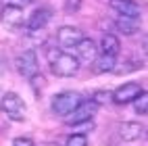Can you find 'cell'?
Instances as JSON below:
<instances>
[{"instance_id": "1", "label": "cell", "mask_w": 148, "mask_h": 146, "mask_svg": "<svg viewBox=\"0 0 148 146\" xmlns=\"http://www.w3.org/2000/svg\"><path fill=\"white\" fill-rule=\"evenodd\" d=\"M50 58V71L56 75V77H73L77 75L79 71V61H77V56L71 54V52H50L48 54Z\"/></svg>"}, {"instance_id": "2", "label": "cell", "mask_w": 148, "mask_h": 146, "mask_svg": "<svg viewBox=\"0 0 148 146\" xmlns=\"http://www.w3.org/2000/svg\"><path fill=\"white\" fill-rule=\"evenodd\" d=\"M0 109H2V113L11 121H23L25 113H27V106H25L23 98L17 92H6L2 98H0Z\"/></svg>"}, {"instance_id": "3", "label": "cell", "mask_w": 148, "mask_h": 146, "mask_svg": "<svg viewBox=\"0 0 148 146\" xmlns=\"http://www.w3.org/2000/svg\"><path fill=\"white\" fill-rule=\"evenodd\" d=\"M79 100H82V96L77 94V92H69V90H67V92H58V94L52 96L50 109H52V113L58 115V117H67L77 104H79Z\"/></svg>"}, {"instance_id": "4", "label": "cell", "mask_w": 148, "mask_h": 146, "mask_svg": "<svg viewBox=\"0 0 148 146\" xmlns=\"http://www.w3.org/2000/svg\"><path fill=\"white\" fill-rule=\"evenodd\" d=\"M98 113V104L88 98V100H79V104L75 106V109L65 117V123L67 125H77V123H84V121H92V117Z\"/></svg>"}, {"instance_id": "5", "label": "cell", "mask_w": 148, "mask_h": 146, "mask_svg": "<svg viewBox=\"0 0 148 146\" xmlns=\"http://www.w3.org/2000/svg\"><path fill=\"white\" fill-rule=\"evenodd\" d=\"M17 71L21 73L25 80H32L36 73H40V63H38L36 50H25L17 56Z\"/></svg>"}, {"instance_id": "6", "label": "cell", "mask_w": 148, "mask_h": 146, "mask_svg": "<svg viewBox=\"0 0 148 146\" xmlns=\"http://www.w3.org/2000/svg\"><path fill=\"white\" fill-rule=\"evenodd\" d=\"M142 92V88L138 82H127L123 86H119L115 92H111V102L115 104H130L134 102V98Z\"/></svg>"}, {"instance_id": "7", "label": "cell", "mask_w": 148, "mask_h": 146, "mask_svg": "<svg viewBox=\"0 0 148 146\" xmlns=\"http://www.w3.org/2000/svg\"><path fill=\"white\" fill-rule=\"evenodd\" d=\"M82 38H84L82 29L73 27V25H63V27H58V32H56V42H58L61 48H75Z\"/></svg>"}, {"instance_id": "8", "label": "cell", "mask_w": 148, "mask_h": 146, "mask_svg": "<svg viewBox=\"0 0 148 146\" xmlns=\"http://www.w3.org/2000/svg\"><path fill=\"white\" fill-rule=\"evenodd\" d=\"M50 17H52V11L50 8H36V11L29 15L25 19V27H27V32H40V29H44L48 25V21H50Z\"/></svg>"}, {"instance_id": "9", "label": "cell", "mask_w": 148, "mask_h": 146, "mask_svg": "<svg viewBox=\"0 0 148 146\" xmlns=\"http://www.w3.org/2000/svg\"><path fill=\"white\" fill-rule=\"evenodd\" d=\"M23 8H17V6H4L0 8V21H2V25H6L8 29H17V27H21L25 23V19H23Z\"/></svg>"}, {"instance_id": "10", "label": "cell", "mask_w": 148, "mask_h": 146, "mask_svg": "<svg viewBox=\"0 0 148 146\" xmlns=\"http://www.w3.org/2000/svg\"><path fill=\"white\" fill-rule=\"evenodd\" d=\"M96 54H98V46H96V42L92 40V38H82L79 42H77V46H75V56H77V61L79 63H92L94 58H96Z\"/></svg>"}, {"instance_id": "11", "label": "cell", "mask_w": 148, "mask_h": 146, "mask_svg": "<svg viewBox=\"0 0 148 146\" xmlns=\"http://www.w3.org/2000/svg\"><path fill=\"white\" fill-rule=\"evenodd\" d=\"M111 8L123 17H140V4L134 0H111Z\"/></svg>"}, {"instance_id": "12", "label": "cell", "mask_w": 148, "mask_h": 146, "mask_svg": "<svg viewBox=\"0 0 148 146\" xmlns=\"http://www.w3.org/2000/svg\"><path fill=\"white\" fill-rule=\"evenodd\" d=\"M142 132H144V127L140 123H136V121H125V123H121L119 125V138L123 140V142H134V140H138L142 136Z\"/></svg>"}, {"instance_id": "13", "label": "cell", "mask_w": 148, "mask_h": 146, "mask_svg": "<svg viewBox=\"0 0 148 146\" xmlns=\"http://www.w3.org/2000/svg\"><path fill=\"white\" fill-rule=\"evenodd\" d=\"M119 50H121L119 38H117L115 34H104L102 40H100V48H98V52L111 54V56H119Z\"/></svg>"}, {"instance_id": "14", "label": "cell", "mask_w": 148, "mask_h": 146, "mask_svg": "<svg viewBox=\"0 0 148 146\" xmlns=\"http://www.w3.org/2000/svg\"><path fill=\"white\" fill-rule=\"evenodd\" d=\"M115 27L119 29L123 36H134L138 29H140V19H138V17H123V15H119L117 21H115Z\"/></svg>"}, {"instance_id": "15", "label": "cell", "mask_w": 148, "mask_h": 146, "mask_svg": "<svg viewBox=\"0 0 148 146\" xmlns=\"http://www.w3.org/2000/svg\"><path fill=\"white\" fill-rule=\"evenodd\" d=\"M92 63H94V71H96V73H108V71H113V69H115V65H117V56L98 52L96 58H94Z\"/></svg>"}, {"instance_id": "16", "label": "cell", "mask_w": 148, "mask_h": 146, "mask_svg": "<svg viewBox=\"0 0 148 146\" xmlns=\"http://www.w3.org/2000/svg\"><path fill=\"white\" fill-rule=\"evenodd\" d=\"M134 109H136L138 115H146V111H148V94H146V90H142L134 98Z\"/></svg>"}, {"instance_id": "17", "label": "cell", "mask_w": 148, "mask_h": 146, "mask_svg": "<svg viewBox=\"0 0 148 146\" xmlns=\"http://www.w3.org/2000/svg\"><path fill=\"white\" fill-rule=\"evenodd\" d=\"M65 146H88V136L86 134H71L67 138Z\"/></svg>"}, {"instance_id": "18", "label": "cell", "mask_w": 148, "mask_h": 146, "mask_svg": "<svg viewBox=\"0 0 148 146\" xmlns=\"http://www.w3.org/2000/svg\"><path fill=\"white\" fill-rule=\"evenodd\" d=\"M92 100L100 106V104H104V102H111V92H104V90H96L94 94H92Z\"/></svg>"}, {"instance_id": "19", "label": "cell", "mask_w": 148, "mask_h": 146, "mask_svg": "<svg viewBox=\"0 0 148 146\" xmlns=\"http://www.w3.org/2000/svg\"><path fill=\"white\" fill-rule=\"evenodd\" d=\"M32 2H34V0H2L4 6H17V8H25Z\"/></svg>"}, {"instance_id": "20", "label": "cell", "mask_w": 148, "mask_h": 146, "mask_svg": "<svg viewBox=\"0 0 148 146\" xmlns=\"http://www.w3.org/2000/svg\"><path fill=\"white\" fill-rule=\"evenodd\" d=\"M82 8V0H65V11L67 13H77Z\"/></svg>"}, {"instance_id": "21", "label": "cell", "mask_w": 148, "mask_h": 146, "mask_svg": "<svg viewBox=\"0 0 148 146\" xmlns=\"http://www.w3.org/2000/svg\"><path fill=\"white\" fill-rule=\"evenodd\" d=\"M29 82H32L34 90H38V88H40V90H42V88H44V84H46L44 75H40V73H36V75H34V77H32V80H29Z\"/></svg>"}, {"instance_id": "22", "label": "cell", "mask_w": 148, "mask_h": 146, "mask_svg": "<svg viewBox=\"0 0 148 146\" xmlns=\"http://www.w3.org/2000/svg\"><path fill=\"white\" fill-rule=\"evenodd\" d=\"M13 146H36V142L29 140V138H15L13 140Z\"/></svg>"}]
</instances>
